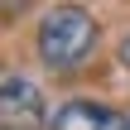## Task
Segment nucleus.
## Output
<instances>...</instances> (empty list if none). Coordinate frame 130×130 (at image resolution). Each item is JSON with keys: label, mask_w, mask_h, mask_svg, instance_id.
Here are the masks:
<instances>
[{"label": "nucleus", "mask_w": 130, "mask_h": 130, "mask_svg": "<svg viewBox=\"0 0 130 130\" xmlns=\"http://www.w3.org/2000/svg\"><path fill=\"white\" fill-rule=\"evenodd\" d=\"M96 39H101V24L82 5H58V10H48L39 19L34 48H39V63L48 72H77L96 53Z\"/></svg>", "instance_id": "obj_1"}, {"label": "nucleus", "mask_w": 130, "mask_h": 130, "mask_svg": "<svg viewBox=\"0 0 130 130\" xmlns=\"http://www.w3.org/2000/svg\"><path fill=\"white\" fill-rule=\"evenodd\" d=\"M43 121H48V96L24 77H5L0 82V130H43Z\"/></svg>", "instance_id": "obj_2"}, {"label": "nucleus", "mask_w": 130, "mask_h": 130, "mask_svg": "<svg viewBox=\"0 0 130 130\" xmlns=\"http://www.w3.org/2000/svg\"><path fill=\"white\" fill-rule=\"evenodd\" d=\"M48 130H130V111L101 106L92 96H72L58 106V116L48 121Z\"/></svg>", "instance_id": "obj_3"}, {"label": "nucleus", "mask_w": 130, "mask_h": 130, "mask_svg": "<svg viewBox=\"0 0 130 130\" xmlns=\"http://www.w3.org/2000/svg\"><path fill=\"white\" fill-rule=\"evenodd\" d=\"M116 63H121V68H125V72H130V34H125V39H121V48H116Z\"/></svg>", "instance_id": "obj_4"}]
</instances>
